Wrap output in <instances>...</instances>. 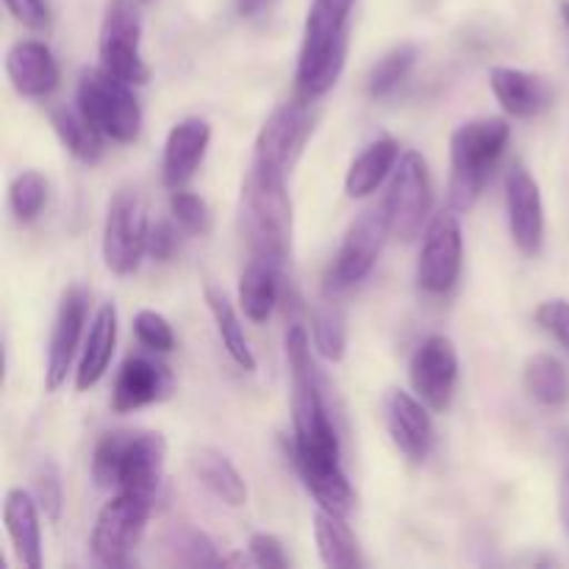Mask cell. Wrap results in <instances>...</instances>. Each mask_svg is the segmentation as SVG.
<instances>
[{
    "instance_id": "1",
    "label": "cell",
    "mask_w": 569,
    "mask_h": 569,
    "mask_svg": "<svg viewBox=\"0 0 569 569\" xmlns=\"http://www.w3.org/2000/svg\"><path fill=\"white\" fill-rule=\"evenodd\" d=\"M287 359L292 376V459L298 476L320 509L348 517L356 495L342 470V448L322 400L320 376L311 359V339L303 326H292L287 331Z\"/></svg>"
},
{
    "instance_id": "2",
    "label": "cell",
    "mask_w": 569,
    "mask_h": 569,
    "mask_svg": "<svg viewBox=\"0 0 569 569\" xmlns=\"http://www.w3.org/2000/svg\"><path fill=\"white\" fill-rule=\"evenodd\" d=\"M356 0H311L298 56V94L317 100L337 87L348 61V20Z\"/></svg>"
},
{
    "instance_id": "3",
    "label": "cell",
    "mask_w": 569,
    "mask_h": 569,
    "mask_svg": "<svg viewBox=\"0 0 569 569\" xmlns=\"http://www.w3.org/2000/svg\"><path fill=\"white\" fill-rule=\"evenodd\" d=\"M167 442L156 431H111L100 437L92 456V478L100 489L156 498L164 478Z\"/></svg>"
},
{
    "instance_id": "4",
    "label": "cell",
    "mask_w": 569,
    "mask_h": 569,
    "mask_svg": "<svg viewBox=\"0 0 569 569\" xmlns=\"http://www.w3.org/2000/svg\"><path fill=\"white\" fill-rule=\"evenodd\" d=\"M509 137L503 117H478L456 128L450 137V209L470 211L476 206Z\"/></svg>"
},
{
    "instance_id": "5",
    "label": "cell",
    "mask_w": 569,
    "mask_h": 569,
    "mask_svg": "<svg viewBox=\"0 0 569 569\" xmlns=\"http://www.w3.org/2000/svg\"><path fill=\"white\" fill-rule=\"evenodd\" d=\"M242 231L253 256L287 261L292 244V203L287 178L250 167L242 183Z\"/></svg>"
},
{
    "instance_id": "6",
    "label": "cell",
    "mask_w": 569,
    "mask_h": 569,
    "mask_svg": "<svg viewBox=\"0 0 569 569\" xmlns=\"http://www.w3.org/2000/svg\"><path fill=\"white\" fill-rule=\"evenodd\" d=\"M131 83L109 76L103 67H87L78 76L76 103L89 122L111 142H137L142 133V106Z\"/></svg>"
},
{
    "instance_id": "7",
    "label": "cell",
    "mask_w": 569,
    "mask_h": 569,
    "mask_svg": "<svg viewBox=\"0 0 569 569\" xmlns=\"http://www.w3.org/2000/svg\"><path fill=\"white\" fill-rule=\"evenodd\" d=\"M139 0H109L100 22L98 56L109 76L142 87L150 81V67L142 59V17Z\"/></svg>"
},
{
    "instance_id": "8",
    "label": "cell",
    "mask_w": 569,
    "mask_h": 569,
    "mask_svg": "<svg viewBox=\"0 0 569 569\" xmlns=\"http://www.w3.org/2000/svg\"><path fill=\"white\" fill-rule=\"evenodd\" d=\"M153 500L156 498H150V495L114 492V498L100 509L92 528V539H89L92 556L100 565H131L133 550L139 548V539L148 526L150 511H153Z\"/></svg>"
},
{
    "instance_id": "9",
    "label": "cell",
    "mask_w": 569,
    "mask_h": 569,
    "mask_svg": "<svg viewBox=\"0 0 569 569\" xmlns=\"http://www.w3.org/2000/svg\"><path fill=\"white\" fill-rule=\"evenodd\" d=\"M381 206L387 211L392 237L403 239V242L420 237L433 206L431 176H428V161L422 159V153L406 150L400 156Z\"/></svg>"
},
{
    "instance_id": "10",
    "label": "cell",
    "mask_w": 569,
    "mask_h": 569,
    "mask_svg": "<svg viewBox=\"0 0 569 569\" xmlns=\"http://www.w3.org/2000/svg\"><path fill=\"white\" fill-rule=\"evenodd\" d=\"M148 209L142 198L133 189H120L111 198L109 211L103 222V264L114 276H131L142 264V256L148 253Z\"/></svg>"
},
{
    "instance_id": "11",
    "label": "cell",
    "mask_w": 569,
    "mask_h": 569,
    "mask_svg": "<svg viewBox=\"0 0 569 569\" xmlns=\"http://www.w3.org/2000/svg\"><path fill=\"white\" fill-rule=\"evenodd\" d=\"M387 237H392V231H389L383 206L367 209L365 214L356 217L353 226L345 233L342 244H339L337 256H333L331 267H328L326 292L337 295L365 281L372 272V267H376Z\"/></svg>"
},
{
    "instance_id": "12",
    "label": "cell",
    "mask_w": 569,
    "mask_h": 569,
    "mask_svg": "<svg viewBox=\"0 0 569 569\" xmlns=\"http://www.w3.org/2000/svg\"><path fill=\"white\" fill-rule=\"evenodd\" d=\"M311 100H289V103L278 106L261 126L259 137H256L253 148V164L256 170L276 172V176L287 178L292 172V164L298 161L300 150H303L306 139L311 133Z\"/></svg>"
},
{
    "instance_id": "13",
    "label": "cell",
    "mask_w": 569,
    "mask_h": 569,
    "mask_svg": "<svg viewBox=\"0 0 569 569\" xmlns=\"http://www.w3.org/2000/svg\"><path fill=\"white\" fill-rule=\"evenodd\" d=\"M461 261H465V237H461L459 211L448 209L428 222L417 259V283L431 295L450 292L461 276Z\"/></svg>"
},
{
    "instance_id": "14",
    "label": "cell",
    "mask_w": 569,
    "mask_h": 569,
    "mask_svg": "<svg viewBox=\"0 0 569 569\" xmlns=\"http://www.w3.org/2000/svg\"><path fill=\"white\" fill-rule=\"evenodd\" d=\"M411 389L431 411H445L453 403L459 383V353L456 345L442 333L422 339L409 361Z\"/></svg>"
},
{
    "instance_id": "15",
    "label": "cell",
    "mask_w": 569,
    "mask_h": 569,
    "mask_svg": "<svg viewBox=\"0 0 569 569\" xmlns=\"http://www.w3.org/2000/svg\"><path fill=\"white\" fill-rule=\"evenodd\" d=\"M383 422H387L395 448L406 459L420 465L431 456L433 442H437V428H433L431 409L417 395L403 392V389H389L387 398H383Z\"/></svg>"
},
{
    "instance_id": "16",
    "label": "cell",
    "mask_w": 569,
    "mask_h": 569,
    "mask_svg": "<svg viewBox=\"0 0 569 569\" xmlns=\"http://www.w3.org/2000/svg\"><path fill=\"white\" fill-rule=\"evenodd\" d=\"M506 214L517 248L526 256H537L545 242L542 189L522 164L511 167L506 178Z\"/></svg>"
},
{
    "instance_id": "17",
    "label": "cell",
    "mask_w": 569,
    "mask_h": 569,
    "mask_svg": "<svg viewBox=\"0 0 569 569\" xmlns=\"http://www.w3.org/2000/svg\"><path fill=\"white\" fill-rule=\"evenodd\" d=\"M89 315V292L83 287H70L61 298L59 311H56L53 331H50L48 345V367H44V387L50 392L67 381V372L72 370V359L81 345L83 326Z\"/></svg>"
},
{
    "instance_id": "18",
    "label": "cell",
    "mask_w": 569,
    "mask_h": 569,
    "mask_svg": "<svg viewBox=\"0 0 569 569\" xmlns=\"http://www.w3.org/2000/svg\"><path fill=\"white\" fill-rule=\"evenodd\" d=\"M172 392V372L167 365L144 356H131L122 361L120 372L111 387V409L117 415L139 411L150 403H159Z\"/></svg>"
},
{
    "instance_id": "19",
    "label": "cell",
    "mask_w": 569,
    "mask_h": 569,
    "mask_svg": "<svg viewBox=\"0 0 569 569\" xmlns=\"http://www.w3.org/2000/svg\"><path fill=\"white\" fill-rule=\"evenodd\" d=\"M211 142V126L203 117H183L170 128L161 159V176L167 189H183L203 164Z\"/></svg>"
},
{
    "instance_id": "20",
    "label": "cell",
    "mask_w": 569,
    "mask_h": 569,
    "mask_svg": "<svg viewBox=\"0 0 569 569\" xmlns=\"http://www.w3.org/2000/svg\"><path fill=\"white\" fill-rule=\"evenodd\" d=\"M6 76L22 98H48L61 81L53 50L39 39H22L11 44L6 53Z\"/></svg>"
},
{
    "instance_id": "21",
    "label": "cell",
    "mask_w": 569,
    "mask_h": 569,
    "mask_svg": "<svg viewBox=\"0 0 569 569\" xmlns=\"http://www.w3.org/2000/svg\"><path fill=\"white\" fill-rule=\"evenodd\" d=\"M39 506L31 492L9 489L3 498V526L11 539L17 561L28 569L42 567V528H39Z\"/></svg>"
},
{
    "instance_id": "22",
    "label": "cell",
    "mask_w": 569,
    "mask_h": 569,
    "mask_svg": "<svg viewBox=\"0 0 569 569\" xmlns=\"http://www.w3.org/2000/svg\"><path fill=\"white\" fill-rule=\"evenodd\" d=\"M117 348V309L114 303H103L92 317L87 339H83L81 361L76 370V389L78 392H89L103 381L109 372L111 359H114Z\"/></svg>"
},
{
    "instance_id": "23",
    "label": "cell",
    "mask_w": 569,
    "mask_h": 569,
    "mask_svg": "<svg viewBox=\"0 0 569 569\" xmlns=\"http://www.w3.org/2000/svg\"><path fill=\"white\" fill-rule=\"evenodd\" d=\"M489 87H492L495 98L503 106L506 114L511 117H537L553 100V92L542 78L517 70V67H495L489 72Z\"/></svg>"
},
{
    "instance_id": "24",
    "label": "cell",
    "mask_w": 569,
    "mask_h": 569,
    "mask_svg": "<svg viewBox=\"0 0 569 569\" xmlns=\"http://www.w3.org/2000/svg\"><path fill=\"white\" fill-rule=\"evenodd\" d=\"M281 267L283 261L253 256L250 264L242 270V278H239V306H242L248 320H270L272 309H276L278 298H281Z\"/></svg>"
},
{
    "instance_id": "25",
    "label": "cell",
    "mask_w": 569,
    "mask_h": 569,
    "mask_svg": "<svg viewBox=\"0 0 569 569\" xmlns=\"http://www.w3.org/2000/svg\"><path fill=\"white\" fill-rule=\"evenodd\" d=\"M398 161V139L381 137L376 139V142L367 144V148L356 156L353 164L348 167V176H345V192H348V198L361 200L367 198V194L376 192V189L387 181V176H392Z\"/></svg>"
},
{
    "instance_id": "26",
    "label": "cell",
    "mask_w": 569,
    "mask_h": 569,
    "mask_svg": "<svg viewBox=\"0 0 569 569\" xmlns=\"http://www.w3.org/2000/svg\"><path fill=\"white\" fill-rule=\"evenodd\" d=\"M189 467H192L194 478L226 506L239 509L248 503V483L226 453L214 448H200L189 456Z\"/></svg>"
},
{
    "instance_id": "27",
    "label": "cell",
    "mask_w": 569,
    "mask_h": 569,
    "mask_svg": "<svg viewBox=\"0 0 569 569\" xmlns=\"http://www.w3.org/2000/svg\"><path fill=\"white\" fill-rule=\"evenodd\" d=\"M315 542L320 550L322 565L331 569H356L365 567L359 542L348 528L342 515H333L328 509H317L315 515Z\"/></svg>"
},
{
    "instance_id": "28",
    "label": "cell",
    "mask_w": 569,
    "mask_h": 569,
    "mask_svg": "<svg viewBox=\"0 0 569 569\" xmlns=\"http://www.w3.org/2000/svg\"><path fill=\"white\" fill-rule=\"evenodd\" d=\"M50 126H53L56 137L64 144L67 153L76 156L83 164H94L103 156V133L83 117V111L70 109V106H59L50 111Z\"/></svg>"
},
{
    "instance_id": "29",
    "label": "cell",
    "mask_w": 569,
    "mask_h": 569,
    "mask_svg": "<svg viewBox=\"0 0 569 569\" xmlns=\"http://www.w3.org/2000/svg\"><path fill=\"white\" fill-rule=\"evenodd\" d=\"M522 387L545 409H561L569 403V376L556 356L537 353L522 367Z\"/></svg>"
},
{
    "instance_id": "30",
    "label": "cell",
    "mask_w": 569,
    "mask_h": 569,
    "mask_svg": "<svg viewBox=\"0 0 569 569\" xmlns=\"http://www.w3.org/2000/svg\"><path fill=\"white\" fill-rule=\"evenodd\" d=\"M203 298H206V306H209V311H211V320H214V326H217V333H220V339H222V348L228 350V356L233 359V365L242 367L244 372H253L256 356H253V350H250L248 337H244L239 311L233 309V303L226 298V292H220V289H214V287H206Z\"/></svg>"
},
{
    "instance_id": "31",
    "label": "cell",
    "mask_w": 569,
    "mask_h": 569,
    "mask_svg": "<svg viewBox=\"0 0 569 569\" xmlns=\"http://www.w3.org/2000/svg\"><path fill=\"white\" fill-rule=\"evenodd\" d=\"M417 59H420V50L411 42H403L389 50V53H383L372 64L370 76H367V92H370V98H389L411 76Z\"/></svg>"
},
{
    "instance_id": "32",
    "label": "cell",
    "mask_w": 569,
    "mask_h": 569,
    "mask_svg": "<svg viewBox=\"0 0 569 569\" xmlns=\"http://www.w3.org/2000/svg\"><path fill=\"white\" fill-rule=\"evenodd\" d=\"M311 342H315V350L326 361H342L345 353H348V320H345L342 309L333 303L320 306L315 309V317H311Z\"/></svg>"
},
{
    "instance_id": "33",
    "label": "cell",
    "mask_w": 569,
    "mask_h": 569,
    "mask_svg": "<svg viewBox=\"0 0 569 569\" xmlns=\"http://www.w3.org/2000/svg\"><path fill=\"white\" fill-rule=\"evenodd\" d=\"M167 556H170L172 565H181V567L222 565V559L217 556V548L209 539V533L198 531V528L192 526L172 528L170 537H167Z\"/></svg>"
},
{
    "instance_id": "34",
    "label": "cell",
    "mask_w": 569,
    "mask_h": 569,
    "mask_svg": "<svg viewBox=\"0 0 569 569\" xmlns=\"http://www.w3.org/2000/svg\"><path fill=\"white\" fill-rule=\"evenodd\" d=\"M50 198V187L42 172L26 170L11 181L9 209L20 222H33L44 211Z\"/></svg>"
},
{
    "instance_id": "35",
    "label": "cell",
    "mask_w": 569,
    "mask_h": 569,
    "mask_svg": "<svg viewBox=\"0 0 569 569\" xmlns=\"http://www.w3.org/2000/svg\"><path fill=\"white\" fill-rule=\"evenodd\" d=\"M33 500H37L39 511H42L48 520H59L61 509H64V483H61L59 465L50 459H42L33 470Z\"/></svg>"
},
{
    "instance_id": "36",
    "label": "cell",
    "mask_w": 569,
    "mask_h": 569,
    "mask_svg": "<svg viewBox=\"0 0 569 569\" xmlns=\"http://www.w3.org/2000/svg\"><path fill=\"white\" fill-rule=\"evenodd\" d=\"M170 214L178 226L194 237H206L211 231V211L200 194L187 192V189H172L170 194Z\"/></svg>"
},
{
    "instance_id": "37",
    "label": "cell",
    "mask_w": 569,
    "mask_h": 569,
    "mask_svg": "<svg viewBox=\"0 0 569 569\" xmlns=\"http://www.w3.org/2000/svg\"><path fill=\"white\" fill-rule=\"evenodd\" d=\"M133 333H137L139 345L153 353H170L176 348V331H172L170 320L153 309H142L133 317Z\"/></svg>"
},
{
    "instance_id": "38",
    "label": "cell",
    "mask_w": 569,
    "mask_h": 569,
    "mask_svg": "<svg viewBox=\"0 0 569 569\" xmlns=\"http://www.w3.org/2000/svg\"><path fill=\"white\" fill-rule=\"evenodd\" d=\"M248 548H250V561H253L256 567H264V569L289 567V556L283 553L281 539L272 537V533H253Z\"/></svg>"
},
{
    "instance_id": "39",
    "label": "cell",
    "mask_w": 569,
    "mask_h": 569,
    "mask_svg": "<svg viewBox=\"0 0 569 569\" xmlns=\"http://www.w3.org/2000/svg\"><path fill=\"white\" fill-rule=\"evenodd\" d=\"M537 322L569 350V300H545L537 309Z\"/></svg>"
},
{
    "instance_id": "40",
    "label": "cell",
    "mask_w": 569,
    "mask_h": 569,
    "mask_svg": "<svg viewBox=\"0 0 569 569\" xmlns=\"http://www.w3.org/2000/svg\"><path fill=\"white\" fill-rule=\"evenodd\" d=\"M9 14L17 22L33 31H48L50 28V3L48 0H3Z\"/></svg>"
},
{
    "instance_id": "41",
    "label": "cell",
    "mask_w": 569,
    "mask_h": 569,
    "mask_svg": "<svg viewBox=\"0 0 569 569\" xmlns=\"http://www.w3.org/2000/svg\"><path fill=\"white\" fill-rule=\"evenodd\" d=\"M181 228V226H178ZM178 228L170 220H159L150 226L148 256L153 261H170L178 250Z\"/></svg>"
},
{
    "instance_id": "42",
    "label": "cell",
    "mask_w": 569,
    "mask_h": 569,
    "mask_svg": "<svg viewBox=\"0 0 569 569\" xmlns=\"http://www.w3.org/2000/svg\"><path fill=\"white\" fill-rule=\"evenodd\" d=\"M569 448V442H567ZM559 511H561V522H565V531L569 537V461L565 467V476H561V492H559Z\"/></svg>"
},
{
    "instance_id": "43",
    "label": "cell",
    "mask_w": 569,
    "mask_h": 569,
    "mask_svg": "<svg viewBox=\"0 0 569 569\" xmlns=\"http://www.w3.org/2000/svg\"><path fill=\"white\" fill-rule=\"evenodd\" d=\"M267 3H270V0H237V11L242 17H253L259 14Z\"/></svg>"
},
{
    "instance_id": "44",
    "label": "cell",
    "mask_w": 569,
    "mask_h": 569,
    "mask_svg": "<svg viewBox=\"0 0 569 569\" xmlns=\"http://www.w3.org/2000/svg\"><path fill=\"white\" fill-rule=\"evenodd\" d=\"M561 17H565V22L569 28V0H561Z\"/></svg>"
},
{
    "instance_id": "45",
    "label": "cell",
    "mask_w": 569,
    "mask_h": 569,
    "mask_svg": "<svg viewBox=\"0 0 569 569\" xmlns=\"http://www.w3.org/2000/svg\"><path fill=\"white\" fill-rule=\"evenodd\" d=\"M139 3H150V0H139Z\"/></svg>"
}]
</instances>
